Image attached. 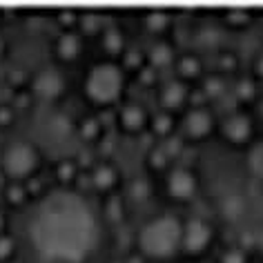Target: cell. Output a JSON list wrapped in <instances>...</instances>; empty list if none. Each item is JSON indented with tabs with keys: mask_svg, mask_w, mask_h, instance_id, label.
I'll return each instance as SVG.
<instances>
[{
	"mask_svg": "<svg viewBox=\"0 0 263 263\" xmlns=\"http://www.w3.org/2000/svg\"><path fill=\"white\" fill-rule=\"evenodd\" d=\"M31 239L45 259L78 263L96 243V221L78 194L56 192L38 208Z\"/></svg>",
	"mask_w": 263,
	"mask_h": 263,
	"instance_id": "6da1fadb",
	"label": "cell"
},
{
	"mask_svg": "<svg viewBox=\"0 0 263 263\" xmlns=\"http://www.w3.org/2000/svg\"><path fill=\"white\" fill-rule=\"evenodd\" d=\"M183 243V223L172 214H163L147 221L139 232L141 254L152 259H167Z\"/></svg>",
	"mask_w": 263,
	"mask_h": 263,
	"instance_id": "7a4b0ae2",
	"label": "cell"
},
{
	"mask_svg": "<svg viewBox=\"0 0 263 263\" xmlns=\"http://www.w3.org/2000/svg\"><path fill=\"white\" fill-rule=\"evenodd\" d=\"M125 85V76L123 69L114 63H101L96 65L94 69L89 71L87 83H85V89H87V96L98 105H109L114 103L123 91Z\"/></svg>",
	"mask_w": 263,
	"mask_h": 263,
	"instance_id": "3957f363",
	"label": "cell"
},
{
	"mask_svg": "<svg viewBox=\"0 0 263 263\" xmlns=\"http://www.w3.org/2000/svg\"><path fill=\"white\" fill-rule=\"evenodd\" d=\"M256 125L252 114L248 111H232L226 116V121L221 123V136L226 139V143L234 147H252L254 143V134H256Z\"/></svg>",
	"mask_w": 263,
	"mask_h": 263,
	"instance_id": "277c9868",
	"label": "cell"
},
{
	"mask_svg": "<svg viewBox=\"0 0 263 263\" xmlns=\"http://www.w3.org/2000/svg\"><path fill=\"white\" fill-rule=\"evenodd\" d=\"M181 132H183V141H203L208 139L210 134L214 132L216 127V121H214V114L210 111L205 105L203 107H190L183 116V123H181Z\"/></svg>",
	"mask_w": 263,
	"mask_h": 263,
	"instance_id": "5b68a950",
	"label": "cell"
},
{
	"mask_svg": "<svg viewBox=\"0 0 263 263\" xmlns=\"http://www.w3.org/2000/svg\"><path fill=\"white\" fill-rule=\"evenodd\" d=\"M212 236H214V230L208 221L199 219H190L183 223V243H181V250H185L190 256H199L201 252H205L212 243Z\"/></svg>",
	"mask_w": 263,
	"mask_h": 263,
	"instance_id": "8992f818",
	"label": "cell"
},
{
	"mask_svg": "<svg viewBox=\"0 0 263 263\" xmlns=\"http://www.w3.org/2000/svg\"><path fill=\"white\" fill-rule=\"evenodd\" d=\"M36 163H38V154L29 143H14V145L5 152V159H3L5 172L9 176H14V179L27 176L31 170L36 167Z\"/></svg>",
	"mask_w": 263,
	"mask_h": 263,
	"instance_id": "52a82bcc",
	"label": "cell"
},
{
	"mask_svg": "<svg viewBox=\"0 0 263 263\" xmlns=\"http://www.w3.org/2000/svg\"><path fill=\"white\" fill-rule=\"evenodd\" d=\"M165 190H167V196H172L174 201H190L194 199L196 190H199V179L192 170L187 167H174L167 176V183H165Z\"/></svg>",
	"mask_w": 263,
	"mask_h": 263,
	"instance_id": "ba28073f",
	"label": "cell"
},
{
	"mask_svg": "<svg viewBox=\"0 0 263 263\" xmlns=\"http://www.w3.org/2000/svg\"><path fill=\"white\" fill-rule=\"evenodd\" d=\"M161 107L163 111H167V114H174V111H179L185 107V103H190V91L185 87V83L183 81H170L163 85L161 89Z\"/></svg>",
	"mask_w": 263,
	"mask_h": 263,
	"instance_id": "9c48e42d",
	"label": "cell"
},
{
	"mask_svg": "<svg viewBox=\"0 0 263 263\" xmlns=\"http://www.w3.org/2000/svg\"><path fill=\"white\" fill-rule=\"evenodd\" d=\"M232 96L239 105H259L263 91L254 76H236L232 83Z\"/></svg>",
	"mask_w": 263,
	"mask_h": 263,
	"instance_id": "30bf717a",
	"label": "cell"
},
{
	"mask_svg": "<svg viewBox=\"0 0 263 263\" xmlns=\"http://www.w3.org/2000/svg\"><path fill=\"white\" fill-rule=\"evenodd\" d=\"M118 121H121V127L129 134H139L149 125V116L143 105L139 103H127L121 107V114H118Z\"/></svg>",
	"mask_w": 263,
	"mask_h": 263,
	"instance_id": "8fae6325",
	"label": "cell"
},
{
	"mask_svg": "<svg viewBox=\"0 0 263 263\" xmlns=\"http://www.w3.org/2000/svg\"><path fill=\"white\" fill-rule=\"evenodd\" d=\"M63 87H65V81L56 69H43L34 81L36 94L43 98H56L63 91Z\"/></svg>",
	"mask_w": 263,
	"mask_h": 263,
	"instance_id": "7c38bea8",
	"label": "cell"
},
{
	"mask_svg": "<svg viewBox=\"0 0 263 263\" xmlns=\"http://www.w3.org/2000/svg\"><path fill=\"white\" fill-rule=\"evenodd\" d=\"M89 183L96 190H101V192H107V190H111L118 183V172L111 165H107V163H101V165H96L91 170Z\"/></svg>",
	"mask_w": 263,
	"mask_h": 263,
	"instance_id": "4fadbf2b",
	"label": "cell"
},
{
	"mask_svg": "<svg viewBox=\"0 0 263 263\" xmlns=\"http://www.w3.org/2000/svg\"><path fill=\"white\" fill-rule=\"evenodd\" d=\"M174 49L170 43H156L152 45V49L147 51V65L149 67H154L156 71L159 69H165L170 65L174 63Z\"/></svg>",
	"mask_w": 263,
	"mask_h": 263,
	"instance_id": "5bb4252c",
	"label": "cell"
},
{
	"mask_svg": "<svg viewBox=\"0 0 263 263\" xmlns=\"http://www.w3.org/2000/svg\"><path fill=\"white\" fill-rule=\"evenodd\" d=\"M176 71H179L181 81H194V78H201L203 74V63L196 54H183L179 61H176Z\"/></svg>",
	"mask_w": 263,
	"mask_h": 263,
	"instance_id": "9a60e30c",
	"label": "cell"
},
{
	"mask_svg": "<svg viewBox=\"0 0 263 263\" xmlns=\"http://www.w3.org/2000/svg\"><path fill=\"white\" fill-rule=\"evenodd\" d=\"M149 132L156 134L159 139H170V136H174V118L172 114H167V111H159V114L152 116V121H149Z\"/></svg>",
	"mask_w": 263,
	"mask_h": 263,
	"instance_id": "2e32d148",
	"label": "cell"
},
{
	"mask_svg": "<svg viewBox=\"0 0 263 263\" xmlns=\"http://www.w3.org/2000/svg\"><path fill=\"white\" fill-rule=\"evenodd\" d=\"M170 21H172V18H170L167 11L154 9L145 16V27L152 31V34H161V31H165L170 27Z\"/></svg>",
	"mask_w": 263,
	"mask_h": 263,
	"instance_id": "e0dca14e",
	"label": "cell"
},
{
	"mask_svg": "<svg viewBox=\"0 0 263 263\" xmlns=\"http://www.w3.org/2000/svg\"><path fill=\"white\" fill-rule=\"evenodd\" d=\"M223 18H226V23L230 25V27H236V29H246L252 25V18L254 14L248 9H228L226 14H223Z\"/></svg>",
	"mask_w": 263,
	"mask_h": 263,
	"instance_id": "ac0fdd59",
	"label": "cell"
},
{
	"mask_svg": "<svg viewBox=\"0 0 263 263\" xmlns=\"http://www.w3.org/2000/svg\"><path fill=\"white\" fill-rule=\"evenodd\" d=\"M219 263H252V256H250V250L241 248L239 243L236 246H230L221 252Z\"/></svg>",
	"mask_w": 263,
	"mask_h": 263,
	"instance_id": "d6986e66",
	"label": "cell"
},
{
	"mask_svg": "<svg viewBox=\"0 0 263 263\" xmlns=\"http://www.w3.org/2000/svg\"><path fill=\"white\" fill-rule=\"evenodd\" d=\"M78 51H81L78 36H74V34H63L61 38H58V54H61L65 61H71V58H76Z\"/></svg>",
	"mask_w": 263,
	"mask_h": 263,
	"instance_id": "ffe728a7",
	"label": "cell"
},
{
	"mask_svg": "<svg viewBox=\"0 0 263 263\" xmlns=\"http://www.w3.org/2000/svg\"><path fill=\"white\" fill-rule=\"evenodd\" d=\"M223 91H226V78L221 74L205 76V81H203V94H205V98H219Z\"/></svg>",
	"mask_w": 263,
	"mask_h": 263,
	"instance_id": "44dd1931",
	"label": "cell"
},
{
	"mask_svg": "<svg viewBox=\"0 0 263 263\" xmlns=\"http://www.w3.org/2000/svg\"><path fill=\"white\" fill-rule=\"evenodd\" d=\"M248 165L256 179H263V143H256V145L250 147Z\"/></svg>",
	"mask_w": 263,
	"mask_h": 263,
	"instance_id": "7402d4cb",
	"label": "cell"
},
{
	"mask_svg": "<svg viewBox=\"0 0 263 263\" xmlns=\"http://www.w3.org/2000/svg\"><path fill=\"white\" fill-rule=\"evenodd\" d=\"M105 214H107V219L111 223H121L125 219V201L121 196H111L107 205H105Z\"/></svg>",
	"mask_w": 263,
	"mask_h": 263,
	"instance_id": "603a6c76",
	"label": "cell"
},
{
	"mask_svg": "<svg viewBox=\"0 0 263 263\" xmlns=\"http://www.w3.org/2000/svg\"><path fill=\"white\" fill-rule=\"evenodd\" d=\"M103 45L109 54H121L123 47H125V41H123V34L118 29H107L103 36Z\"/></svg>",
	"mask_w": 263,
	"mask_h": 263,
	"instance_id": "cb8c5ba5",
	"label": "cell"
},
{
	"mask_svg": "<svg viewBox=\"0 0 263 263\" xmlns=\"http://www.w3.org/2000/svg\"><path fill=\"white\" fill-rule=\"evenodd\" d=\"M236 69H239V56L232 54V51H223V54L219 56V71L221 76H234Z\"/></svg>",
	"mask_w": 263,
	"mask_h": 263,
	"instance_id": "d4e9b609",
	"label": "cell"
},
{
	"mask_svg": "<svg viewBox=\"0 0 263 263\" xmlns=\"http://www.w3.org/2000/svg\"><path fill=\"white\" fill-rule=\"evenodd\" d=\"M149 192H152V187H149V183H147L145 179L132 181V185H129V199H132V201H136V203L147 201Z\"/></svg>",
	"mask_w": 263,
	"mask_h": 263,
	"instance_id": "484cf974",
	"label": "cell"
},
{
	"mask_svg": "<svg viewBox=\"0 0 263 263\" xmlns=\"http://www.w3.org/2000/svg\"><path fill=\"white\" fill-rule=\"evenodd\" d=\"M147 163H149V167H154V170H165L170 165V156L163 152V147H152L147 154Z\"/></svg>",
	"mask_w": 263,
	"mask_h": 263,
	"instance_id": "4316f807",
	"label": "cell"
},
{
	"mask_svg": "<svg viewBox=\"0 0 263 263\" xmlns=\"http://www.w3.org/2000/svg\"><path fill=\"white\" fill-rule=\"evenodd\" d=\"M223 214H226L228 219H239L243 214V199H239V196L226 199L223 201Z\"/></svg>",
	"mask_w": 263,
	"mask_h": 263,
	"instance_id": "83f0119b",
	"label": "cell"
},
{
	"mask_svg": "<svg viewBox=\"0 0 263 263\" xmlns=\"http://www.w3.org/2000/svg\"><path fill=\"white\" fill-rule=\"evenodd\" d=\"M163 152H165L167 156H170V161L174 159V156H179L181 152H183V136H170V139H165L163 141Z\"/></svg>",
	"mask_w": 263,
	"mask_h": 263,
	"instance_id": "f1b7e54d",
	"label": "cell"
},
{
	"mask_svg": "<svg viewBox=\"0 0 263 263\" xmlns=\"http://www.w3.org/2000/svg\"><path fill=\"white\" fill-rule=\"evenodd\" d=\"M98 134H101V123H98V118H87L81 127V136L85 141H94Z\"/></svg>",
	"mask_w": 263,
	"mask_h": 263,
	"instance_id": "f546056e",
	"label": "cell"
},
{
	"mask_svg": "<svg viewBox=\"0 0 263 263\" xmlns=\"http://www.w3.org/2000/svg\"><path fill=\"white\" fill-rule=\"evenodd\" d=\"M81 27L87 31V34H94L101 27V16L94 14V11H87V14L81 16Z\"/></svg>",
	"mask_w": 263,
	"mask_h": 263,
	"instance_id": "4dcf8cb0",
	"label": "cell"
},
{
	"mask_svg": "<svg viewBox=\"0 0 263 263\" xmlns=\"http://www.w3.org/2000/svg\"><path fill=\"white\" fill-rule=\"evenodd\" d=\"M145 61H147V56H143L139 49H132V51H127V54H125V65H127V67L139 69V71L145 67Z\"/></svg>",
	"mask_w": 263,
	"mask_h": 263,
	"instance_id": "1f68e13d",
	"label": "cell"
},
{
	"mask_svg": "<svg viewBox=\"0 0 263 263\" xmlns=\"http://www.w3.org/2000/svg\"><path fill=\"white\" fill-rule=\"evenodd\" d=\"M74 174H76V165L71 161H63L61 165H58V179H61L63 183H67L74 179Z\"/></svg>",
	"mask_w": 263,
	"mask_h": 263,
	"instance_id": "d6a6232c",
	"label": "cell"
},
{
	"mask_svg": "<svg viewBox=\"0 0 263 263\" xmlns=\"http://www.w3.org/2000/svg\"><path fill=\"white\" fill-rule=\"evenodd\" d=\"M252 76H254L259 83L263 81V49L254 56V61H252Z\"/></svg>",
	"mask_w": 263,
	"mask_h": 263,
	"instance_id": "836d02e7",
	"label": "cell"
},
{
	"mask_svg": "<svg viewBox=\"0 0 263 263\" xmlns=\"http://www.w3.org/2000/svg\"><path fill=\"white\" fill-rule=\"evenodd\" d=\"M11 252H14V241L9 236H0V261L11 256Z\"/></svg>",
	"mask_w": 263,
	"mask_h": 263,
	"instance_id": "e575fe53",
	"label": "cell"
},
{
	"mask_svg": "<svg viewBox=\"0 0 263 263\" xmlns=\"http://www.w3.org/2000/svg\"><path fill=\"white\" fill-rule=\"evenodd\" d=\"M139 81L143 85H152L156 81V69L154 67H149V65H145L141 71H139Z\"/></svg>",
	"mask_w": 263,
	"mask_h": 263,
	"instance_id": "d590c367",
	"label": "cell"
},
{
	"mask_svg": "<svg viewBox=\"0 0 263 263\" xmlns=\"http://www.w3.org/2000/svg\"><path fill=\"white\" fill-rule=\"evenodd\" d=\"M7 199H9L11 203H21V201L25 199V190H23L21 185H9V187H7Z\"/></svg>",
	"mask_w": 263,
	"mask_h": 263,
	"instance_id": "8d00e7d4",
	"label": "cell"
},
{
	"mask_svg": "<svg viewBox=\"0 0 263 263\" xmlns=\"http://www.w3.org/2000/svg\"><path fill=\"white\" fill-rule=\"evenodd\" d=\"M125 263H145V254H129Z\"/></svg>",
	"mask_w": 263,
	"mask_h": 263,
	"instance_id": "74e56055",
	"label": "cell"
},
{
	"mask_svg": "<svg viewBox=\"0 0 263 263\" xmlns=\"http://www.w3.org/2000/svg\"><path fill=\"white\" fill-rule=\"evenodd\" d=\"M74 18H76L74 11H63V14H61V21H65L63 25H71V21H74Z\"/></svg>",
	"mask_w": 263,
	"mask_h": 263,
	"instance_id": "f35d334b",
	"label": "cell"
},
{
	"mask_svg": "<svg viewBox=\"0 0 263 263\" xmlns=\"http://www.w3.org/2000/svg\"><path fill=\"white\" fill-rule=\"evenodd\" d=\"M11 121V111L7 107H0V123H7Z\"/></svg>",
	"mask_w": 263,
	"mask_h": 263,
	"instance_id": "ab89813d",
	"label": "cell"
},
{
	"mask_svg": "<svg viewBox=\"0 0 263 263\" xmlns=\"http://www.w3.org/2000/svg\"><path fill=\"white\" fill-rule=\"evenodd\" d=\"M259 114L263 116V96H261V101H259Z\"/></svg>",
	"mask_w": 263,
	"mask_h": 263,
	"instance_id": "60d3db41",
	"label": "cell"
},
{
	"mask_svg": "<svg viewBox=\"0 0 263 263\" xmlns=\"http://www.w3.org/2000/svg\"><path fill=\"white\" fill-rule=\"evenodd\" d=\"M3 49H5V43H3V38H0V56H3Z\"/></svg>",
	"mask_w": 263,
	"mask_h": 263,
	"instance_id": "b9f144b4",
	"label": "cell"
},
{
	"mask_svg": "<svg viewBox=\"0 0 263 263\" xmlns=\"http://www.w3.org/2000/svg\"><path fill=\"white\" fill-rule=\"evenodd\" d=\"M0 228H3V216H0Z\"/></svg>",
	"mask_w": 263,
	"mask_h": 263,
	"instance_id": "7bdbcfd3",
	"label": "cell"
},
{
	"mask_svg": "<svg viewBox=\"0 0 263 263\" xmlns=\"http://www.w3.org/2000/svg\"><path fill=\"white\" fill-rule=\"evenodd\" d=\"M261 27H263V21H261Z\"/></svg>",
	"mask_w": 263,
	"mask_h": 263,
	"instance_id": "ee69618b",
	"label": "cell"
}]
</instances>
